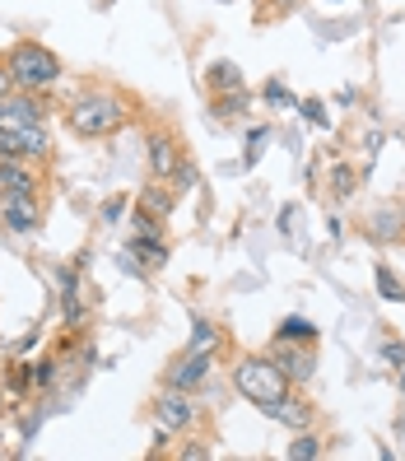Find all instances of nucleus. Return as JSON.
I'll return each mask as SVG.
<instances>
[{
	"mask_svg": "<svg viewBox=\"0 0 405 461\" xmlns=\"http://www.w3.org/2000/svg\"><path fill=\"white\" fill-rule=\"evenodd\" d=\"M233 392L242 401H252L256 411L266 415L270 405H280L289 396V377H284V368L270 355H242L238 368H233Z\"/></svg>",
	"mask_w": 405,
	"mask_h": 461,
	"instance_id": "1",
	"label": "nucleus"
},
{
	"mask_svg": "<svg viewBox=\"0 0 405 461\" xmlns=\"http://www.w3.org/2000/svg\"><path fill=\"white\" fill-rule=\"evenodd\" d=\"M186 349H192V355H210V359H220V349H224V331H220V327H210V321H196V331H192V340H186Z\"/></svg>",
	"mask_w": 405,
	"mask_h": 461,
	"instance_id": "14",
	"label": "nucleus"
},
{
	"mask_svg": "<svg viewBox=\"0 0 405 461\" xmlns=\"http://www.w3.org/2000/svg\"><path fill=\"white\" fill-rule=\"evenodd\" d=\"M182 456H186V461H205L210 447H205V443H182Z\"/></svg>",
	"mask_w": 405,
	"mask_h": 461,
	"instance_id": "27",
	"label": "nucleus"
},
{
	"mask_svg": "<svg viewBox=\"0 0 405 461\" xmlns=\"http://www.w3.org/2000/svg\"><path fill=\"white\" fill-rule=\"evenodd\" d=\"M270 420H280V424H289L293 433H299V429H312V420H317V411H312V405L308 401H299V396H284L280 405H270V411H266Z\"/></svg>",
	"mask_w": 405,
	"mask_h": 461,
	"instance_id": "12",
	"label": "nucleus"
},
{
	"mask_svg": "<svg viewBox=\"0 0 405 461\" xmlns=\"http://www.w3.org/2000/svg\"><path fill=\"white\" fill-rule=\"evenodd\" d=\"M210 94H214V98L242 94V75H238L233 61H214V66H210Z\"/></svg>",
	"mask_w": 405,
	"mask_h": 461,
	"instance_id": "15",
	"label": "nucleus"
},
{
	"mask_svg": "<svg viewBox=\"0 0 405 461\" xmlns=\"http://www.w3.org/2000/svg\"><path fill=\"white\" fill-rule=\"evenodd\" d=\"M270 359L284 368L289 383H312V373H317V340H275Z\"/></svg>",
	"mask_w": 405,
	"mask_h": 461,
	"instance_id": "6",
	"label": "nucleus"
},
{
	"mask_svg": "<svg viewBox=\"0 0 405 461\" xmlns=\"http://www.w3.org/2000/svg\"><path fill=\"white\" fill-rule=\"evenodd\" d=\"M275 340H317V327H312L308 317H284L280 331H275Z\"/></svg>",
	"mask_w": 405,
	"mask_h": 461,
	"instance_id": "18",
	"label": "nucleus"
},
{
	"mask_svg": "<svg viewBox=\"0 0 405 461\" xmlns=\"http://www.w3.org/2000/svg\"><path fill=\"white\" fill-rule=\"evenodd\" d=\"M266 98L275 103V107H293V98L284 94V85H280V79H270V85H266Z\"/></svg>",
	"mask_w": 405,
	"mask_h": 461,
	"instance_id": "22",
	"label": "nucleus"
},
{
	"mask_svg": "<svg viewBox=\"0 0 405 461\" xmlns=\"http://www.w3.org/2000/svg\"><path fill=\"white\" fill-rule=\"evenodd\" d=\"M303 117H308L312 126H331V117L321 113V103H317V98H308V103H303Z\"/></svg>",
	"mask_w": 405,
	"mask_h": 461,
	"instance_id": "24",
	"label": "nucleus"
},
{
	"mask_svg": "<svg viewBox=\"0 0 405 461\" xmlns=\"http://www.w3.org/2000/svg\"><path fill=\"white\" fill-rule=\"evenodd\" d=\"M400 210H405V205H400Z\"/></svg>",
	"mask_w": 405,
	"mask_h": 461,
	"instance_id": "30",
	"label": "nucleus"
},
{
	"mask_svg": "<svg viewBox=\"0 0 405 461\" xmlns=\"http://www.w3.org/2000/svg\"><path fill=\"white\" fill-rule=\"evenodd\" d=\"M331 196L336 201L355 196V168H349V164H331Z\"/></svg>",
	"mask_w": 405,
	"mask_h": 461,
	"instance_id": "19",
	"label": "nucleus"
},
{
	"mask_svg": "<svg viewBox=\"0 0 405 461\" xmlns=\"http://www.w3.org/2000/svg\"><path fill=\"white\" fill-rule=\"evenodd\" d=\"M266 140H270V131H266V126H256V131L248 135V164H256V158H261Z\"/></svg>",
	"mask_w": 405,
	"mask_h": 461,
	"instance_id": "21",
	"label": "nucleus"
},
{
	"mask_svg": "<svg viewBox=\"0 0 405 461\" xmlns=\"http://www.w3.org/2000/svg\"><path fill=\"white\" fill-rule=\"evenodd\" d=\"M126 252L140 257V266H145V270H164V266H168V248H164V238H145V233H135V242H130Z\"/></svg>",
	"mask_w": 405,
	"mask_h": 461,
	"instance_id": "13",
	"label": "nucleus"
},
{
	"mask_svg": "<svg viewBox=\"0 0 405 461\" xmlns=\"http://www.w3.org/2000/svg\"><path fill=\"white\" fill-rule=\"evenodd\" d=\"M51 154V140L42 122H23V126H5L0 122V158H47Z\"/></svg>",
	"mask_w": 405,
	"mask_h": 461,
	"instance_id": "4",
	"label": "nucleus"
},
{
	"mask_svg": "<svg viewBox=\"0 0 405 461\" xmlns=\"http://www.w3.org/2000/svg\"><path fill=\"white\" fill-rule=\"evenodd\" d=\"M19 85H14V70H10V61L5 57H0V98H10Z\"/></svg>",
	"mask_w": 405,
	"mask_h": 461,
	"instance_id": "23",
	"label": "nucleus"
},
{
	"mask_svg": "<svg viewBox=\"0 0 405 461\" xmlns=\"http://www.w3.org/2000/svg\"><path fill=\"white\" fill-rule=\"evenodd\" d=\"M321 452H327V447H321V438H317L312 429H299V433H293V443H289V461H317Z\"/></svg>",
	"mask_w": 405,
	"mask_h": 461,
	"instance_id": "17",
	"label": "nucleus"
},
{
	"mask_svg": "<svg viewBox=\"0 0 405 461\" xmlns=\"http://www.w3.org/2000/svg\"><path fill=\"white\" fill-rule=\"evenodd\" d=\"M364 233H368V242H377V248H396V242H405V210H400V205L373 210L368 224H364Z\"/></svg>",
	"mask_w": 405,
	"mask_h": 461,
	"instance_id": "9",
	"label": "nucleus"
},
{
	"mask_svg": "<svg viewBox=\"0 0 405 461\" xmlns=\"http://www.w3.org/2000/svg\"><path fill=\"white\" fill-rule=\"evenodd\" d=\"M173 186H177V192H192V186H196V168L186 164V158H182V164L173 168Z\"/></svg>",
	"mask_w": 405,
	"mask_h": 461,
	"instance_id": "20",
	"label": "nucleus"
},
{
	"mask_svg": "<svg viewBox=\"0 0 405 461\" xmlns=\"http://www.w3.org/2000/svg\"><path fill=\"white\" fill-rule=\"evenodd\" d=\"M382 355H387V364H405V345H400V340H392V345L382 349Z\"/></svg>",
	"mask_w": 405,
	"mask_h": 461,
	"instance_id": "28",
	"label": "nucleus"
},
{
	"mask_svg": "<svg viewBox=\"0 0 405 461\" xmlns=\"http://www.w3.org/2000/svg\"><path fill=\"white\" fill-rule=\"evenodd\" d=\"M400 387H405V377H400Z\"/></svg>",
	"mask_w": 405,
	"mask_h": 461,
	"instance_id": "29",
	"label": "nucleus"
},
{
	"mask_svg": "<svg viewBox=\"0 0 405 461\" xmlns=\"http://www.w3.org/2000/svg\"><path fill=\"white\" fill-rule=\"evenodd\" d=\"M122 210H126V196H112V201H103V220H107V224H117V220H122Z\"/></svg>",
	"mask_w": 405,
	"mask_h": 461,
	"instance_id": "25",
	"label": "nucleus"
},
{
	"mask_svg": "<svg viewBox=\"0 0 405 461\" xmlns=\"http://www.w3.org/2000/svg\"><path fill=\"white\" fill-rule=\"evenodd\" d=\"M210 368H214V359H210V355H192V349H182V355L168 364V373H164V387L192 392V387H201L205 377H210Z\"/></svg>",
	"mask_w": 405,
	"mask_h": 461,
	"instance_id": "8",
	"label": "nucleus"
},
{
	"mask_svg": "<svg viewBox=\"0 0 405 461\" xmlns=\"http://www.w3.org/2000/svg\"><path fill=\"white\" fill-rule=\"evenodd\" d=\"M0 192L38 196V173L29 168V158H0Z\"/></svg>",
	"mask_w": 405,
	"mask_h": 461,
	"instance_id": "11",
	"label": "nucleus"
},
{
	"mask_svg": "<svg viewBox=\"0 0 405 461\" xmlns=\"http://www.w3.org/2000/svg\"><path fill=\"white\" fill-rule=\"evenodd\" d=\"M0 220H5L10 233H38V224H42V205H38V196L0 192Z\"/></svg>",
	"mask_w": 405,
	"mask_h": 461,
	"instance_id": "7",
	"label": "nucleus"
},
{
	"mask_svg": "<svg viewBox=\"0 0 405 461\" xmlns=\"http://www.w3.org/2000/svg\"><path fill=\"white\" fill-rule=\"evenodd\" d=\"M182 164V149H177V140L168 131H154L149 135V173L164 182V177H173V168Z\"/></svg>",
	"mask_w": 405,
	"mask_h": 461,
	"instance_id": "10",
	"label": "nucleus"
},
{
	"mask_svg": "<svg viewBox=\"0 0 405 461\" xmlns=\"http://www.w3.org/2000/svg\"><path fill=\"white\" fill-rule=\"evenodd\" d=\"M5 61L14 70V85L19 89H29V94H42L51 89L61 79V61H57V51H47L42 42H14L5 51Z\"/></svg>",
	"mask_w": 405,
	"mask_h": 461,
	"instance_id": "3",
	"label": "nucleus"
},
{
	"mask_svg": "<svg viewBox=\"0 0 405 461\" xmlns=\"http://www.w3.org/2000/svg\"><path fill=\"white\" fill-rule=\"evenodd\" d=\"M201 411H196V401L177 392V387H164V396L154 401V424L158 433H186V429H196Z\"/></svg>",
	"mask_w": 405,
	"mask_h": 461,
	"instance_id": "5",
	"label": "nucleus"
},
{
	"mask_svg": "<svg viewBox=\"0 0 405 461\" xmlns=\"http://www.w3.org/2000/svg\"><path fill=\"white\" fill-rule=\"evenodd\" d=\"M126 122H130V107H126L117 94H107V89L75 98V103H70V113H66V126H70L75 135H85V140L112 135V131H122Z\"/></svg>",
	"mask_w": 405,
	"mask_h": 461,
	"instance_id": "2",
	"label": "nucleus"
},
{
	"mask_svg": "<svg viewBox=\"0 0 405 461\" xmlns=\"http://www.w3.org/2000/svg\"><path fill=\"white\" fill-rule=\"evenodd\" d=\"M373 280H377V294H382L387 303H405V280L396 276L387 261H377V266H373Z\"/></svg>",
	"mask_w": 405,
	"mask_h": 461,
	"instance_id": "16",
	"label": "nucleus"
},
{
	"mask_svg": "<svg viewBox=\"0 0 405 461\" xmlns=\"http://www.w3.org/2000/svg\"><path fill=\"white\" fill-rule=\"evenodd\" d=\"M33 383H38V387H51V383H57V364H38Z\"/></svg>",
	"mask_w": 405,
	"mask_h": 461,
	"instance_id": "26",
	"label": "nucleus"
}]
</instances>
